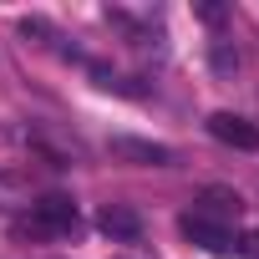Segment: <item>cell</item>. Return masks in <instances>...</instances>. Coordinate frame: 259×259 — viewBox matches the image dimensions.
<instances>
[{"label":"cell","mask_w":259,"mask_h":259,"mask_svg":"<svg viewBox=\"0 0 259 259\" xmlns=\"http://www.w3.org/2000/svg\"><path fill=\"white\" fill-rule=\"evenodd\" d=\"M234 249H239L244 259H259V229H249L244 239H234Z\"/></svg>","instance_id":"obj_8"},{"label":"cell","mask_w":259,"mask_h":259,"mask_svg":"<svg viewBox=\"0 0 259 259\" xmlns=\"http://www.w3.org/2000/svg\"><path fill=\"white\" fill-rule=\"evenodd\" d=\"M11 203H26V183L21 178H0V208H11Z\"/></svg>","instance_id":"obj_7"},{"label":"cell","mask_w":259,"mask_h":259,"mask_svg":"<svg viewBox=\"0 0 259 259\" xmlns=\"http://www.w3.org/2000/svg\"><path fill=\"white\" fill-rule=\"evenodd\" d=\"M112 153L127 158V163H143V168H168L173 153L163 143H143V138H112Z\"/></svg>","instance_id":"obj_4"},{"label":"cell","mask_w":259,"mask_h":259,"mask_svg":"<svg viewBox=\"0 0 259 259\" xmlns=\"http://www.w3.org/2000/svg\"><path fill=\"white\" fill-rule=\"evenodd\" d=\"M97 229L112 234V239H138V234H143V219H138L133 208H122V203H107V208L97 213Z\"/></svg>","instance_id":"obj_5"},{"label":"cell","mask_w":259,"mask_h":259,"mask_svg":"<svg viewBox=\"0 0 259 259\" xmlns=\"http://www.w3.org/2000/svg\"><path fill=\"white\" fill-rule=\"evenodd\" d=\"M183 239H193V244L208 249V254H229V249H234V234H229L219 219H203V213H183Z\"/></svg>","instance_id":"obj_2"},{"label":"cell","mask_w":259,"mask_h":259,"mask_svg":"<svg viewBox=\"0 0 259 259\" xmlns=\"http://www.w3.org/2000/svg\"><path fill=\"white\" fill-rule=\"evenodd\" d=\"M71 224H76V203H71L66 193H46V198H36L31 213L16 224V234H26V239H56V234H66Z\"/></svg>","instance_id":"obj_1"},{"label":"cell","mask_w":259,"mask_h":259,"mask_svg":"<svg viewBox=\"0 0 259 259\" xmlns=\"http://www.w3.org/2000/svg\"><path fill=\"white\" fill-rule=\"evenodd\" d=\"M208 133H213L219 143H229V148L259 153V127L244 122V117H234V112H213V117H208Z\"/></svg>","instance_id":"obj_3"},{"label":"cell","mask_w":259,"mask_h":259,"mask_svg":"<svg viewBox=\"0 0 259 259\" xmlns=\"http://www.w3.org/2000/svg\"><path fill=\"white\" fill-rule=\"evenodd\" d=\"M198 21H208V26H219V21H224V6H208V0H203V6H198Z\"/></svg>","instance_id":"obj_9"},{"label":"cell","mask_w":259,"mask_h":259,"mask_svg":"<svg viewBox=\"0 0 259 259\" xmlns=\"http://www.w3.org/2000/svg\"><path fill=\"white\" fill-rule=\"evenodd\" d=\"M198 203H203V219H208V213H219V219H239V208H244L239 193H229V188H203Z\"/></svg>","instance_id":"obj_6"},{"label":"cell","mask_w":259,"mask_h":259,"mask_svg":"<svg viewBox=\"0 0 259 259\" xmlns=\"http://www.w3.org/2000/svg\"><path fill=\"white\" fill-rule=\"evenodd\" d=\"M234 61H239V56H234V51H229V46H219V51H213V66H219V71H229V66H234Z\"/></svg>","instance_id":"obj_10"}]
</instances>
